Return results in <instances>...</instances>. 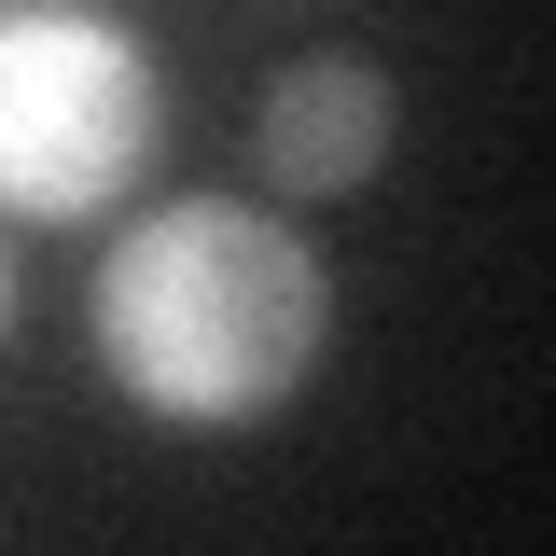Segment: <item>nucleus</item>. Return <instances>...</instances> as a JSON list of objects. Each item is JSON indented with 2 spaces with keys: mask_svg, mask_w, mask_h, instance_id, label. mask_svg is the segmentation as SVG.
<instances>
[{
  "mask_svg": "<svg viewBox=\"0 0 556 556\" xmlns=\"http://www.w3.org/2000/svg\"><path fill=\"white\" fill-rule=\"evenodd\" d=\"M98 362L153 417H265L320 362V265L306 237L237 195H181L112 237L98 265Z\"/></svg>",
  "mask_w": 556,
  "mask_h": 556,
  "instance_id": "1",
  "label": "nucleus"
},
{
  "mask_svg": "<svg viewBox=\"0 0 556 556\" xmlns=\"http://www.w3.org/2000/svg\"><path fill=\"white\" fill-rule=\"evenodd\" d=\"M153 139V56L98 14L0 28V208H98Z\"/></svg>",
  "mask_w": 556,
  "mask_h": 556,
  "instance_id": "2",
  "label": "nucleus"
},
{
  "mask_svg": "<svg viewBox=\"0 0 556 556\" xmlns=\"http://www.w3.org/2000/svg\"><path fill=\"white\" fill-rule=\"evenodd\" d=\"M390 126H404V98H390V70L362 56H292L265 84V181L278 195H348V181H376L390 167Z\"/></svg>",
  "mask_w": 556,
  "mask_h": 556,
  "instance_id": "3",
  "label": "nucleus"
},
{
  "mask_svg": "<svg viewBox=\"0 0 556 556\" xmlns=\"http://www.w3.org/2000/svg\"><path fill=\"white\" fill-rule=\"evenodd\" d=\"M0 306H14V265H0Z\"/></svg>",
  "mask_w": 556,
  "mask_h": 556,
  "instance_id": "4",
  "label": "nucleus"
}]
</instances>
